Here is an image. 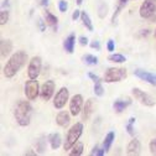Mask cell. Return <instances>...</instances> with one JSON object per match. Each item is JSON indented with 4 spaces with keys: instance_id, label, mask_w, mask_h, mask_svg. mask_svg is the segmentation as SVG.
Returning <instances> with one entry per match:
<instances>
[{
    "instance_id": "obj_1",
    "label": "cell",
    "mask_w": 156,
    "mask_h": 156,
    "mask_svg": "<svg viewBox=\"0 0 156 156\" xmlns=\"http://www.w3.org/2000/svg\"><path fill=\"white\" fill-rule=\"evenodd\" d=\"M26 61H27V53L23 50L16 51L10 56V58L4 66V76L6 78H12L25 66Z\"/></svg>"
},
{
    "instance_id": "obj_2",
    "label": "cell",
    "mask_w": 156,
    "mask_h": 156,
    "mask_svg": "<svg viewBox=\"0 0 156 156\" xmlns=\"http://www.w3.org/2000/svg\"><path fill=\"white\" fill-rule=\"evenodd\" d=\"M32 115V107L27 101H19L15 109H14V116L16 123L20 126H27L31 122Z\"/></svg>"
},
{
    "instance_id": "obj_3",
    "label": "cell",
    "mask_w": 156,
    "mask_h": 156,
    "mask_svg": "<svg viewBox=\"0 0 156 156\" xmlns=\"http://www.w3.org/2000/svg\"><path fill=\"white\" fill-rule=\"evenodd\" d=\"M83 134V124L82 123H76L71 126V129L68 130L67 135H66V140H65V144H63V149L66 151L71 150L72 146L80 140L81 135Z\"/></svg>"
},
{
    "instance_id": "obj_4",
    "label": "cell",
    "mask_w": 156,
    "mask_h": 156,
    "mask_svg": "<svg viewBox=\"0 0 156 156\" xmlns=\"http://www.w3.org/2000/svg\"><path fill=\"white\" fill-rule=\"evenodd\" d=\"M128 73L126 69L123 67H113L108 68L104 73V82L105 83H115V82H120L124 78H126Z\"/></svg>"
},
{
    "instance_id": "obj_5",
    "label": "cell",
    "mask_w": 156,
    "mask_h": 156,
    "mask_svg": "<svg viewBox=\"0 0 156 156\" xmlns=\"http://www.w3.org/2000/svg\"><path fill=\"white\" fill-rule=\"evenodd\" d=\"M42 67V60L40 56H34L27 66V76L30 80H37V77L40 76Z\"/></svg>"
},
{
    "instance_id": "obj_6",
    "label": "cell",
    "mask_w": 156,
    "mask_h": 156,
    "mask_svg": "<svg viewBox=\"0 0 156 156\" xmlns=\"http://www.w3.org/2000/svg\"><path fill=\"white\" fill-rule=\"evenodd\" d=\"M131 94L134 95V98L136 101H139L145 107H154L155 105V99L150 94H147L144 90H141L140 88H133L131 89Z\"/></svg>"
},
{
    "instance_id": "obj_7",
    "label": "cell",
    "mask_w": 156,
    "mask_h": 156,
    "mask_svg": "<svg viewBox=\"0 0 156 156\" xmlns=\"http://www.w3.org/2000/svg\"><path fill=\"white\" fill-rule=\"evenodd\" d=\"M25 95L29 101H35L40 95V86L36 80H30L25 83Z\"/></svg>"
},
{
    "instance_id": "obj_8",
    "label": "cell",
    "mask_w": 156,
    "mask_h": 156,
    "mask_svg": "<svg viewBox=\"0 0 156 156\" xmlns=\"http://www.w3.org/2000/svg\"><path fill=\"white\" fill-rule=\"evenodd\" d=\"M68 99H69V92H68V89L66 87H62L55 95L53 107L56 109H62L66 105V103L68 102Z\"/></svg>"
},
{
    "instance_id": "obj_9",
    "label": "cell",
    "mask_w": 156,
    "mask_h": 156,
    "mask_svg": "<svg viewBox=\"0 0 156 156\" xmlns=\"http://www.w3.org/2000/svg\"><path fill=\"white\" fill-rule=\"evenodd\" d=\"M156 12V0H145L141 4L139 14L143 19H150Z\"/></svg>"
},
{
    "instance_id": "obj_10",
    "label": "cell",
    "mask_w": 156,
    "mask_h": 156,
    "mask_svg": "<svg viewBox=\"0 0 156 156\" xmlns=\"http://www.w3.org/2000/svg\"><path fill=\"white\" fill-rule=\"evenodd\" d=\"M55 88H56V84H55V82L52 80L46 81L41 86V88H40V97H41V99L45 101V102L50 101L52 98L53 93H55Z\"/></svg>"
},
{
    "instance_id": "obj_11",
    "label": "cell",
    "mask_w": 156,
    "mask_h": 156,
    "mask_svg": "<svg viewBox=\"0 0 156 156\" xmlns=\"http://www.w3.org/2000/svg\"><path fill=\"white\" fill-rule=\"evenodd\" d=\"M83 107V97L82 94H74L69 101V113L73 116H77L81 113Z\"/></svg>"
},
{
    "instance_id": "obj_12",
    "label": "cell",
    "mask_w": 156,
    "mask_h": 156,
    "mask_svg": "<svg viewBox=\"0 0 156 156\" xmlns=\"http://www.w3.org/2000/svg\"><path fill=\"white\" fill-rule=\"evenodd\" d=\"M134 76L138 77L141 81H145L146 83H149L151 86H156V74L155 73H151V72H147L144 69H135Z\"/></svg>"
},
{
    "instance_id": "obj_13",
    "label": "cell",
    "mask_w": 156,
    "mask_h": 156,
    "mask_svg": "<svg viewBox=\"0 0 156 156\" xmlns=\"http://www.w3.org/2000/svg\"><path fill=\"white\" fill-rule=\"evenodd\" d=\"M94 108H95V101H94L93 98H89V99L86 102L84 107H83V115H82V119H83L84 122L89 120V118L92 116V114H93V112H94Z\"/></svg>"
},
{
    "instance_id": "obj_14",
    "label": "cell",
    "mask_w": 156,
    "mask_h": 156,
    "mask_svg": "<svg viewBox=\"0 0 156 156\" xmlns=\"http://www.w3.org/2000/svg\"><path fill=\"white\" fill-rule=\"evenodd\" d=\"M141 152V144L138 139H133L130 140V143L128 144L126 147V154L129 156H135V155H140Z\"/></svg>"
},
{
    "instance_id": "obj_15",
    "label": "cell",
    "mask_w": 156,
    "mask_h": 156,
    "mask_svg": "<svg viewBox=\"0 0 156 156\" xmlns=\"http://www.w3.org/2000/svg\"><path fill=\"white\" fill-rule=\"evenodd\" d=\"M74 45H76V35L69 34L63 41V47L67 53H73L74 51Z\"/></svg>"
},
{
    "instance_id": "obj_16",
    "label": "cell",
    "mask_w": 156,
    "mask_h": 156,
    "mask_svg": "<svg viewBox=\"0 0 156 156\" xmlns=\"http://www.w3.org/2000/svg\"><path fill=\"white\" fill-rule=\"evenodd\" d=\"M69 122H71V115L67 112H60L56 116V123L62 128L67 126L69 124Z\"/></svg>"
},
{
    "instance_id": "obj_17",
    "label": "cell",
    "mask_w": 156,
    "mask_h": 156,
    "mask_svg": "<svg viewBox=\"0 0 156 156\" xmlns=\"http://www.w3.org/2000/svg\"><path fill=\"white\" fill-rule=\"evenodd\" d=\"M0 50H2L3 57H8L12 51V42L10 40H4V38H2V41H0Z\"/></svg>"
},
{
    "instance_id": "obj_18",
    "label": "cell",
    "mask_w": 156,
    "mask_h": 156,
    "mask_svg": "<svg viewBox=\"0 0 156 156\" xmlns=\"http://www.w3.org/2000/svg\"><path fill=\"white\" fill-rule=\"evenodd\" d=\"M48 141H50V145H51V149L52 150H57L58 147L61 146V143H62V139H61V135L58 133H53L48 136Z\"/></svg>"
},
{
    "instance_id": "obj_19",
    "label": "cell",
    "mask_w": 156,
    "mask_h": 156,
    "mask_svg": "<svg viewBox=\"0 0 156 156\" xmlns=\"http://www.w3.org/2000/svg\"><path fill=\"white\" fill-rule=\"evenodd\" d=\"M45 21L46 24L53 29V31H57V23H58V19L50 11H45Z\"/></svg>"
},
{
    "instance_id": "obj_20",
    "label": "cell",
    "mask_w": 156,
    "mask_h": 156,
    "mask_svg": "<svg viewBox=\"0 0 156 156\" xmlns=\"http://www.w3.org/2000/svg\"><path fill=\"white\" fill-rule=\"evenodd\" d=\"M128 2H129V0H119V2H118V5H116V9H115V11H114V14H113V16H112V24H113V25L115 24L116 19H118V16H119V14L122 12V10H123V9L126 6Z\"/></svg>"
},
{
    "instance_id": "obj_21",
    "label": "cell",
    "mask_w": 156,
    "mask_h": 156,
    "mask_svg": "<svg viewBox=\"0 0 156 156\" xmlns=\"http://www.w3.org/2000/svg\"><path fill=\"white\" fill-rule=\"evenodd\" d=\"M115 139V133L114 131H109L107 135H105V138H104V141H103V147L105 150V152H108L112 147V144Z\"/></svg>"
},
{
    "instance_id": "obj_22",
    "label": "cell",
    "mask_w": 156,
    "mask_h": 156,
    "mask_svg": "<svg viewBox=\"0 0 156 156\" xmlns=\"http://www.w3.org/2000/svg\"><path fill=\"white\" fill-rule=\"evenodd\" d=\"M130 105V101H120V99H118V101H115L114 103H113V108H114V110L116 112V113H122L123 110H125Z\"/></svg>"
},
{
    "instance_id": "obj_23",
    "label": "cell",
    "mask_w": 156,
    "mask_h": 156,
    "mask_svg": "<svg viewBox=\"0 0 156 156\" xmlns=\"http://www.w3.org/2000/svg\"><path fill=\"white\" fill-rule=\"evenodd\" d=\"M81 20H82V23H83V25L86 26V29L88 30V31H93L94 30V27H93V24H92V20H90V17H89V15L86 12V11H82V14H81Z\"/></svg>"
},
{
    "instance_id": "obj_24",
    "label": "cell",
    "mask_w": 156,
    "mask_h": 156,
    "mask_svg": "<svg viewBox=\"0 0 156 156\" xmlns=\"http://www.w3.org/2000/svg\"><path fill=\"white\" fill-rule=\"evenodd\" d=\"M82 154H83V144L80 143V141H77V143L72 146V149H71V151H69V156H80V155H82Z\"/></svg>"
},
{
    "instance_id": "obj_25",
    "label": "cell",
    "mask_w": 156,
    "mask_h": 156,
    "mask_svg": "<svg viewBox=\"0 0 156 156\" xmlns=\"http://www.w3.org/2000/svg\"><path fill=\"white\" fill-rule=\"evenodd\" d=\"M108 61L114 62V63H124L126 61L125 56L120 55V53H113L110 56H108Z\"/></svg>"
},
{
    "instance_id": "obj_26",
    "label": "cell",
    "mask_w": 156,
    "mask_h": 156,
    "mask_svg": "<svg viewBox=\"0 0 156 156\" xmlns=\"http://www.w3.org/2000/svg\"><path fill=\"white\" fill-rule=\"evenodd\" d=\"M82 61H83L86 65L94 66V65L98 63V57H95V56H93V55L87 53V55H83V56H82Z\"/></svg>"
},
{
    "instance_id": "obj_27",
    "label": "cell",
    "mask_w": 156,
    "mask_h": 156,
    "mask_svg": "<svg viewBox=\"0 0 156 156\" xmlns=\"http://www.w3.org/2000/svg\"><path fill=\"white\" fill-rule=\"evenodd\" d=\"M46 151V140L45 138H41L36 143V152L37 154H44Z\"/></svg>"
},
{
    "instance_id": "obj_28",
    "label": "cell",
    "mask_w": 156,
    "mask_h": 156,
    "mask_svg": "<svg viewBox=\"0 0 156 156\" xmlns=\"http://www.w3.org/2000/svg\"><path fill=\"white\" fill-rule=\"evenodd\" d=\"M94 94H95L97 97H103V94H104V88H103V86H102L101 80L97 81V82H94Z\"/></svg>"
},
{
    "instance_id": "obj_29",
    "label": "cell",
    "mask_w": 156,
    "mask_h": 156,
    "mask_svg": "<svg viewBox=\"0 0 156 156\" xmlns=\"http://www.w3.org/2000/svg\"><path fill=\"white\" fill-rule=\"evenodd\" d=\"M108 12V5L105 3H99L98 4V15L101 19H104Z\"/></svg>"
},
{
    "instance_id": "obj_30",
    "label": "cell",
    "mask_w": 156,
    "mask_h": 156,
    "mask_svg": "<svg viewBox=\"0 0 156 156\" xmlns=\"http://www.w3.org/2000/svg\"><path fill=\"white\" fill-rule=\"evenodd\" d=\"M9 21V10L6 9H3L2 12H0V25H5L6 23Z\"/></svg>"
},
{
    "instance_id": "obj_31",
    "label": "cell",
    "mask_w": 156,
    "mask_h": 156,
    "mask_svg": "<svg viewBox=\"0 0 156 156\" xmlns=\"http://www.w3.org/2000/svg\"><path fill=\"white\" fill-rule=\"evenodd\" d=\"M135 120H136V119L134 118V116H131V118L129 119V122H128V124L125 125V128H126L129 135H131V136H134V134H135V131H134V123H135Z\"/></svg>"
},
{
    "instance_id": "obj_32",
    "label": "cell",
    "mask_w": 156,
    "mask_h": 156,
    "mask_svg": "<svg viewBox=\"0 0 156 156\" xmlns=\"http://www.w3.org/2000/svg\"><path fill=\"white\" fill-rule=\"evenodd\" d=\"M105 154V150H104V147H101L99 145H95L94 147H93V150L90 151V155L92 156H103Z\"/></svg>"
},
{
    "instance_id": "obj_33",
    "label": "cell",
    "mask_w": 156,
    "mask_h": 156,
    "mask_svg": "<svg viewBox=\"0 0 156 156\" xmlns=\"http://www.w3.org/2000/svg\"><path fill=\"white\" fill-rule=\"evenodd\" d=\"M58 9H60L61 12H66L67 9H68L67 2H65V0H60V2H58Z\"/></svg>"
},
{
    "instance_id": "obj_34",
    "label": "cell",
    "mask_w": 156,
    "mask_h": 156,
    "mask_svg": "<svg viewBox=\"0 0 156 156\" xmlns=\"http://www.w3.org/2000/svg\"><path fill=\"white\" fill-rule=\"evenodd\" d=\"M149 150H150L151 155H155L156 156V139L150 140V143H149Z\"/></svg>"
},
{
    "instance_id": "obj_35",
    "label": "cell",
    "mask_w": 156,
    "mask_h": 156,
    "mask_svg": "<svg viewBox=\"0 0 156 156\" xmlns=\"http://www.w3.org/2000/svg\"><path fill=\"white\" fill-rule=\"evenodd\" d=\"M37 25H38V29H40V31L41 32H44V31H46V21L45 20H42L41 17H38V20H37Z\"/></svg>"
},
{
    "instance_id": "obj_36",
    "label": "cell",
    "mask_w": 156,
    "mask_h": 156,
    "mask_svg": "<svg viewBox=\"0 0 156 156\" xmlns=\"http://www.w3.org/2000/svg\"><path fill=\"white\" fill-rule=\"evenodd\" d=\"M107 48H108V51H110V52H113V51L115 50V41L113 40V38H110V40H108Z\"/></svg>"
},
{
    "instance_id": "obj_37",
    "label": "cell",
    "mask_w": 156,
    "mask_h": 156,
    "mask_svg": "<svg viewBox=\"0 0 156 156\" xmlns=\"http://www.w3.org/2000/svg\"><path fill=\"white\" fill-rule=\"evenodd\" d=\"M81 14H82L81 10L76 9V10L73 11V14H72V20H73V21H77V20H78V17H81Z\"/></svg>"
},
{
    "instance_id": "obj_38",
    "label": "cell",
    "mask_w": 156,
    "mask_h": 156,
    "mask_svg": "<svg viewBox=\"0 0 156 156\" xmlns=\"http://www.w3.org/2000/svg\"><path fill=\"white\" fill-rule=\"evenodd\" d=\"M90 47H92V48H95L97 51H99V50H101V44H99V41H92V42H90Z\"/></svg>"
},
{
    "instance_id": "obj_39",
    "label": "cell",
    "mask_w": 156,
    "mask_h": 156,
    "mask_svg": "<svg viewBox=\"0 0 156 156\" xmlns=\"http://www.w3.org/2000/svg\"><path fill=\"white\" fill-rule=\"evenodd\" d=\"M80 44H81L82 46L88 45V37H86V36H80Z\"/></svg>"
},
{
    "instance_id": "obj_40",
    "label": "cell",
    "mask_w": 156,
    "mask_h": 156,
    "mask_svg": "<svg viewBox=\"0 0 156 156\" xmlns=\"http://www.w3.org/2000/svg\"><path fill=\"white\" fill-rule=\"evenodd\" d=\"M88 77L90 78V80H93V82L99 81V77H98V76H95V74H94V73H92V72H89V73H88Z\"/></svg>"
},
{
    "instance_id": "obj_41",
    "label": "cell",
    "mask_w": 156,
    "mask_h": 156,
    "mask_svg": "<svg viewBox=\"0 0 156 156\" xmlns=\"http://www.w3.org/2000/svg\"><path fill=\"white\" fill-rule=\"evenodd\" d=\"M2 8L3 9H9V0H3V4H2Z\"/></svg>"
},
{
    "instance_id": "obj_42",
    "label": "cell",
    "mask_w": 156,
    "mask_h": 156,
    "mask_svg": "<svg viewBox=\"0 0 156 156\" xmlns=\"http://www.w3.org/2000/svg\"><path fill=\"white\" fill-rule=\"evenodd\" d=\"M40 4H41L44 8H47V6H48V0H40Z\"/></svg>"
},
{
    "instance_id": "obj_43",
    "label": "cell",
    "mask_w": 156,
    "mask_h": 156,
    "mask_svg": "<svg viewBox=\"0 0 156 156\" xmlns=\"http://www.w3.org/2000/svg\"><path fill=\"white\" fill-rule=\"evenodd\" d=\"M25 155H36V152H34V151H26Z\"/></svg>"
},
{
    "instance_id": "obj_44",
    "label": "cell",
    "mask_w": 156,
    "mask_h": 156,
    "mask_svg": "<svg viewBox=\"0 0 156 156\" xmlns=\"http://www.w3.org/2000/svg\"><path fill=\"white\" fill-rule=\"evenodd\" d=\"M76 3H77V5H82L83 0H76Z\"/></svg>"
},
{
    "instance_id": "obj_45",
    "label": "cell",
    "mask_w": 156,
    "mask_h": 156,
    "mask_svg": "<svg viewBox=\"0 0 156 156\" xmlns=\"http://www.w3.org/2000/svg\"><path fill=\"white\" fill-rule=\"evenodd\" d=\"M154 36H155V38H156V29H155V32H154Z\"/></svg>"
},
{
    "instance_id": "obj_46",
    "label": "cell",
    "mask_w": 156,
    "mask_h": 156,
    "mask_svg": "<svg viewBox=\"0 0 156 156\" xmlns=\"http://www.w3.org/2000/svg\"><path fill=\"white\" fill-rule=\"evenodd\" d=\"M133 2H134V0H133Z\"/></svg>"
}]
</instances>
